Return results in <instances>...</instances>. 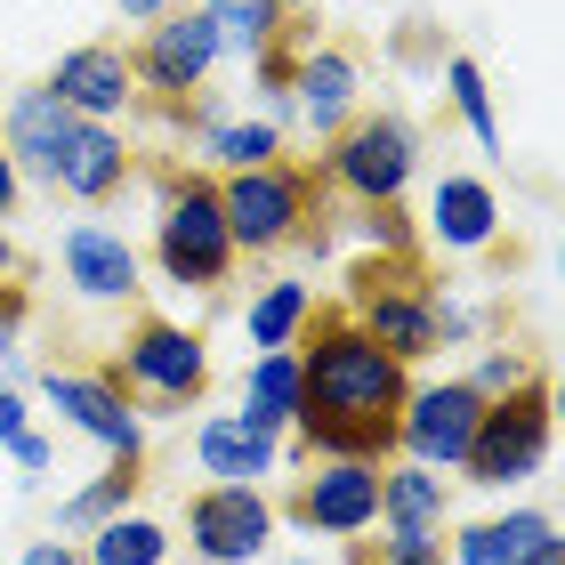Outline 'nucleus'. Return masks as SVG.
Wrapping results in <instances>:
<instances>
[{
	"label": "nucleus",
	"mask_w": 565,
	"mask_h": 565,
	"mask_svg": "<svg viewBox=\"0 0 565 565\" xmlns=\"http://www.w3.org/2000/svg\"><path fill=\"white\" fill-rule=\"evenodd\" d=\"M413 388V372L348 316H307L299 331V420L323 428H396V404Z\"/></svg>",
	"instance_id": "obj_1"
},
{
	"label": "nucleus",
	"mask_w": 565,
	"mask_h": 565,
	"mask_svg": "<svg viewBox=\"0 0 565 565\" xmlns=\"http://www.w3.org/2000/svg\"><path fill=\"white\" fill-rule=\"evenodd\" d=\"M235 235L218 211V178H162V211H153V267L186 291H218L235 275Z\"/></svg>",
	"instance_id": "obj_2"
},
{
	"label": "nucleus",
	"mask_w": 565,
	"mask_h": 565,
	"mask_svg": "<svg viewBox=\"0 0 565 565\" xmlns=\"http://www.w3.org/2000/svg\"><path fill=\"white\" fill-rule=\"evenodd\" d=\"M550 428H557V396L550 380H525V388H509L484 404V420L469 436V460H460V477L484 484V493H509V484L542 477L550 460Z\"/></svg>",
	"instance_id": "obj_3"
},
{
	"label": "nucleus",
	"mask_w": 565,
	"mask_h": 565,
	"mask_svg": "<svg viewBox=\"0 0 565 565\" xmlns=\"http://www.w3.org/2000/svg\"><path fill=\"white\" fill-rule=\"evenodd\" d=\"M218 211L235 250H282L316 226V178L299 162H259V170H226L218 178Z\"/></svg>",
	"instance_id": "obj_4"
},
{
	"label": "nucleus",
	"mask_w": 565,
	"mask_h": 565,
	"mask_svg": "<svg viewBox=\"0 0 565 565\" xmlns=\"http://www.w3.org/2000/svg\"><path fill=\"white\" fill-rule=\"evenodd\" d=\"M323 186H340L348 202H404V186L420 178V138L396 114H355L340 138H323Z\"/></svg>",
	"instance_id": "obj_5"
},
{
	"label": "nucleus",
	"mask_w": 565,
	"mask_h": 565,
	"mask_svg": "<svg viewBox=\"0 0 565 565\" xmlns=\"http://www.w3.org/2000/svg\"><path fill=\"white\" fill-rule=\"evenodd\" d=\"M114 380L130 396H146L153 413H186V404H202V388H211V348H202V331H186V323L146 316L130 340H121Z\"/></svg>",
	"instance_id": "obj_6"
},
{
	"label": "nucleus",
	"mask_w": 565,
	"mask_h": 565,
	"mask_svg": "<svg viewBox=\"0 0 565 565\" xmlns=\"http://www.w3.org/2000/svg\"><path fill=\"white\" fill-rule=\"evenodd\" d=\"M477 420H484V396L469 380H413L404 404H396V452L436 469V477H460Z\"/></svg>",
	"instance_id": "obj_7"
},
{
	"label": "nucleus",
	"mask_w": 565,
	"mask_h": 565,
	"mask_svg": "<svg viewBox=\"0 0 565 565\" xmlns=\"http://www.w3.org/2000/svg\"><path fill=\"white\" fill-rule=\"evenodd\" d=\"M41 396H49V413H57L65 428H82L89 445H106L114 460H146V413H138V396L121 388L114 372H57L49 364L41 372Z\"/></svg>",
	"instance_id": "obj_8"
},
{
	"label": "nucleus",
	"mask_w": 565,
	"mask_h": 565,
	"mask_svg": "<svg viewBox=\"0 0 565 565\" xmlns=\"http://www.w3.org/2000/svg\"><path fill=\"white\" fill-rule=\"evenodd\" d=\"M218 65V33L202 9H170L146 24V41L130 49V73H138V97H153V106H186V97L211 82Z\"/></svg>",
	"instance_id": "obj_9"
},
{
	"label": "nucleus",
	"mask_w": 565,
	"mask_h": 565,
	"mask_svg": "<svg viewBox=\"0 0 565 565\" xmlns=\"http://www.w3.org/2000/svg\"><path fill=\"white\" fill-rule=\"evenodd\" d=\"M348 316L364 323L404 372H413L420 355H436V291L413 282V267H364V275H355V307H348Z\"/></svg>",
	"instance_id": "obj_10"
},
{
	"label": "nucleus",
	"mask_w": 565,
	"mask_h": 565,
	"mask_svg": "<svg viewBox=\"0 0 565 565\" xmlns=\"http://www.w3.org/2000/svg\"><path fill=\"white\" fill-rule=\"evenodd\" d=\"M275 542V501L259 484H202L186 501V550L202 565H259Z\"/></svg>",
	"instance_id": "obj_11"
},
{
	"label": "nucleus",
	"mask_w": 565,
	"mask_h": 565,
	"mask_svg": "<svg viewBox=\"0 0 565 565\" xmlns=\"http://www.w3.org/2000/svg\"><path fill=\"white\" fill-rule=\"evenodd\" d=\"M282 518L323 542H355L380 525V460H316V477H299V493L282 501Z\"/></svg>",
	"instance_id": "obj_12"
},
{
	"label": "nucleus",
	"mask_w": 565,
	"mask_h": 565,
	"mask_svg": "<svg viewBox=\"0 0 565 565\" xmlns=\"http://www.w3.org/2000/svg\"><path fill=\"white\" fill-rule=\"evenodd\" d=\"M49 97H57L65 114H82V121H121L138 106V73H130V49H114V41H82V49H65L57 73L41 82Z\"/></svg>",
	"instance_id": "obj_13"
},
{
	"label": "nucleus",
	"mask_w": 565,
	"mask_h": 565,
	"mask_svg": "<svg viewBox=\"0 0 565 565\" xmlns=\"http://www.w3.org/2000/svg\"><path fill=\"white\" fill-rule=\"evenodd\" d=\"M420 235L445 250V259H477V250L501 243V194L484 186V178H469V170H445L428 186V226Z\"/></svg>",
	"instance_id": "obj_14"
},
{
	"label": "nucleus",
	"mask_w": 565,
	"mask_h": 565,
	"mask_svg": "<svg viewBox=\"0 0 565 565\" xmlns=\"http://www.w3.org/2000/svg\"><path fill=\"white\" fill-rule=\"evenodd\" d=\"M452 565H565L557 518L550 509H509V518H477L452 533Z\"/></svg>",
	"instance_id": "obj_15"
},
{
	"label": "nucleus",
	"mask_w": 565,
	"mask_h": 565,
	"mask_svg": "<svg viewBox=\"0 0 565 565\" xmlns=\"http://www.w3.org/2000/svg\"><path fill=\"white\" fill-rule=\"evenodd\" d=\"M57 259H65V282H73L82 299H106V307H121V299H138V291H146V282H138V250L121 243V226H106V218L65 226Z\"/></svg>",
	"instance_id": "obj_16"
},
{
	"label": "nucleus",
	"mask_w": 565,
	"mask_h": 565,
	"mask_svg": "<svg viewBox=\"0 0 565 565\" xmlns=\"http://www.w3.org/2000/svg\"><path fill=\"white\" fill-rule=\"evenodd\" d=\"M49 186L73 194V202H114L130 186V146H121L114 121H73V138L49 162Z\"/></svg>",
	"instance_id": "obj_17"
},
{
	"label": "nucleus",
	"mask_w": 565,
	"mask_h": 565,
	"mask_svg": "<svg viewBox=\"0 0 565 565\" xmlns=\"http://www.w3.org/2000/svg\"><path fill=\"white\" fill-rule=\"evenodd\" d=\"M355 89H364V73L348 49H299L291 57V106L316 138H340L355 121Z\"/></svg>",
	"instance_id": "obj_18"
},
{
	"label": "nucleus",
	"mask_w": 565,
	"mask_h": 565,
	"mask_svg": "<svg viewBox=\"0 0 565 565\" xmlns=\"http://www.w3.org/2000/svg\"><path fill=\"white\" fill-rule=\"evenodd\" d=\"M73 121H82V114H65L49 89H17L9 106H0V153H9L24 178L49 186V162H57V146L73 138Z\"/></svg>",
	"instance_id": "obj_19"
},
{
	"label": "nucleus",
	"mask_w": 565,
	"mask_h": 565,
	"mask_svg": "<svg viewBox=\"0 0 565 565\" xmlns=\"http://www.w3.org/2000/svg\"><path fill=\"white\" fill-rule=\"evenodd\" d=\"M194 460H202V477H211V484H259V477H275L282 436H259L243 413H211L194 428Z\"/></svg>",
	"instance_id": "obj_20"
},
{
	"label": "nucleus",
	"mask_w": 565,
	"mask_h": 565,
	"mask_svg": "<svg viewBox=\"0 0 565 565\" xmlns=\"http://www.w3.org/2000/svg\"><path fill=\"white\" fill-rule=\"evenodd\" d=\"M243 420L259 436H282L299 420V348H259L243 372Z\"/></svg>",
	"instance_id": "obj_21"
},
{
	"label": "nucleus",
	"mask_w": 565,
	"mask_h": 565,
	"mask_svg": "<svg viewBox=\"0 0 565 565\" xmlns=\"http://www.w3.org/2000/svg\"><path fill=\"white\" fill-rule=\"evenodd\" d=\"M452 484L420 460H380V525H445Z\"/></svg>",
	"instance_id": "obj_22"
},
{
	"label": "nucleus",
	"mask_w": 565,
	"mask_h": 565,
	"mask_svg": "<svg viewBox=\"0 0 565 565\" xmlns=\"http://www.w3.org/2000/svg\"><path fill=\"white\" fill-rule=\"evenodd\" d=\"M82 565H170V533L138 509H121L97 533H82Z\"/></svg>",
	"instance_id": "obj_23"
},
{
	"label": "nucleus",
	"mask_w": 565,
	"mask_h": 565,
	"mask_svg": "<svg viewBox=\"0 0 565 565\" xmlns=\"http://www.w3.org/2000/svg\"><path fill=\"white\" fill-rule=\"evenodd\" d=\"M138 469H130V460H114V469L106 477H89L82 484V493H73L65 509H57V533H65V542H82V533H97V525H106V518H121V509H130L138 501Z\"/></svg>",
	"instance_id": "obj_24"
},
{
	"label": "nucleus",
	"mask_w": 565,
	"mask_h": 565,
	"mask_svg": "<svg viewBox=\"0 0 565 565\" xmlns=\"http://www.w3.org/2000/svg\"><path fill=\"white\" fill-rule=\"evenodd\" d=\"M202 17L218 33V57H267L275 33H282L275 0H202Z\"/></svg>",
	"instance_id": "obj_25"
},
{
	"label": "nucleus",
	"mask_w": 565,
	"mask_h": 565,
	"mask_svg": "<svg viewBox=\"0 0 565 565\" xmlns=\"http://www.w3.org/2000/svg\"><path fill=\"white\" fill-rule=\"evenodd\" d=\"M307 316H316V291H307V282H267V291L250 299L243 331H250V348H299Z\"/></svg>",
	"instance_id": "obj_26"
},
{
	"label": "nucleus",
	"mask_w": 565,
	"mask_h": 565,
	"mask_svg": "<svg viewBox=\"0 0 565 565\" xmlns=\"http://www.w3.org/2000/svg\"><path fill=\"white\" fill-rule=\"evenodd\" d=\"M202 153H211V170H259V162H282V130L275 121H202Z\"/></svg>",
	"instance_id": "obj_27"
},
{
	"label": "nucleus",
	"mask_w": 565,
	"mask_h": 565,
	"mask_svg": "<svg viewBox=\"0 0 565 565\" xmlns=\"http://www.w3.org/2000/svg\"><path fill=\"white\" fill-rule=\"evenodd\" d=\"M445 89H452V114L469 121V138L493 153L501 146V114H493V89H484V65L477 57H445Z\"/></svg>",
	"instance_id": "obj_28"
},
{
	"label": "nucleus",
	"mask_w": 565,
	"mask_h": 565,
	"mask_svg": "<svg viewBox=\"0 0 565 565\" xmlns=\"http://www.w3.org/2000/svg\"><path fill=\"white\" fill-rule=\"evenodd\" d=\"M348 565H445V525H380V550L348 542Z\"/></svg>",
	"instance_id": "obj_29"
},
{
	"label": "nucleus",
	"mask_w": 565,
	"mask_h": 565,
	"mask_svg": "<svg viewBox=\"0 0 565 565\" xmlns=\"http://www.w3.org/2000/svg\"><path fill=\"white\" fill-rule=\"evenodd\" d=\"M525 380H542V372H533V355H525V348H509V340H493V348L477 355L469 388H477L484 404H493V396H509V388H525Z\"/></svg>",
	"instance_id": "obj_30"
},
{
	"label": "nucleus",
	"mask_w": 565,
	"mask_h": 565,
	"mask_svg": "<svg viewBox=\"0 0 565 565\" xmlns=\"http://www.w3.org/2000/svg\"><path fill=\"white\" fill-rule=\"evenodd\" d=\"M355 235H364L388 267H404L413 259V226H404V211L396 202H355Z\"/></svg>",
	"instance_id": "obj_31"
},
{
	"label": "nucleus",
	"mask_w": 565,
	"mask_h": 565,
	"mask_svg": "<svg viewBox=\"0 0 565 565\" xmlns=\"http://www.w3.org/2000/svg\"><path fill=\"white\" fill-rule=\"evenodd\" d=\"M445 340H477V307L469 299H436V348Z\"/></svg>",
	"instance_id": "obj_32"
},
{
	"label": "nucleus",
	"mask_w": 565,
	"mask_h": 565,
	"mask_svg": "<svg viewBox=\"0 0 565 565\" xmlns=\"http://www.w3.org/2000/svg\"><path fill=\"white\" fill-rule=\"evenodd\" d=\"M17 323H24V299L9 282V291H0V372H17Z\"/></svg>",
	"instance_id": "obj_33"
},
{
	"label": "nucleus",
	"mask_w": 565,
	"mask_h": 565,
	"mask_svg": "<svg viewBox=\"0 0 565 565\" xmlns=\"http://www.w3.org/2000/svg\"><path fill=\"white\" fill-rule=\"evenodd\" d=\"M9 452H17V469H24V484H33V477H49V460H57V452H49V436H41V428H24V436H17Z\"/></svg>",
	"instance_id": "obj_34"
},
{
	"label": "nucleus",
	"mask_w": 565,
	"mask_h": 565,
	"mask_svg": "<svg viewBox=\"0 0 565 565\" xmlns=\"http://www.w3.org/2000/svg\"><path fill=\"white\" fill-rule=\"evenodd\" d=\"M17 565H82V550L65 542V533H49V542H24V557Z\"/></svg>",
	"instance_id": "obj_35"
},
{
	"label": "nucleus",
	"mask_w": 565,
	"mask_h": 565,
	"mask_svg": "<svg viewBox=\"0 0 565 565\" xmlns=\"http://www.w3.org/2000/svg\"><path fill=\"white\" fill-rule=\"evenodd\" d=\"M24 428H33V420H24V396H17V388H0V445H17Z\"/></svg>",
	"instance_id": "obj_36"
},
{
	"label": "nucleus",
	"mask_w": 565,
	"mask_h": 565,
	"mask_svg": "<svg viewBox=\"0 0 565 565\" xmlns=\"http://www.w3.org/2000/svg\"><path fill=\"white\" fill-rule=\"evenodd\" d=\"M114 9H121V24H153V17H170L178 0H114Z\"/></svg>",
	"instance_id": "obj_37"
},
{
	"label": "nucleus",
	"mask_w": 565,
	"mask_h": 565,
	"mask_svg": "<svg viewBox=\"0 0 565 565\" xmlns=\"http://www.w3.org/2000/svg\"><path fill=\"white\" fill-rule=\"evenodd\" d=\"M17 194H24V170L9 162V153H0V218H9V211H17Z\"/></svg>",
	"instance_id": "obj_38"
},
{
	"label": "nucleus",
	"mask_w": 565,
	"mask_h": 565,
	"mask_svg": "<svg viewBox=\"0 0 565 565\" xmlns=\"http://www.w3.org/2000/svg\"><path fill=\"white\" fill-rule=\"evenodd\" d=\"M17 282V250H9V235H0V291Z\"/></svg>",
	"instance_id": "obj_39"
},
{
	"label": "nucleus",
	"mask_w": 565,
	"mask_h": 565,
	"mask_svg": "<svg viewBox=\"0 0 565 565\" xmlns=\"http://www.w3.org/2000/svg\"><path fill=\"white\" fill-rule=\"evenodd\" d=\"M307 9H316V0H275V17H291V24H307Z\"/></svg>",
	"instance_id": "obj_40"
},
{
	"label": "nucleus",
	"mask_w": 565,
	"mask_h": 565,
	"mask_svg": "<svg viewBox=\"0 0 565 565\" xmlns=\"http://www.w3.org/2000/svg\"><path fill=\"white\" fill-rule=\"evenodd\" d=\"M291 565H316V557H291Z\"/></svg>",
	"instance_id": "obj_41"
}]
</instances>
